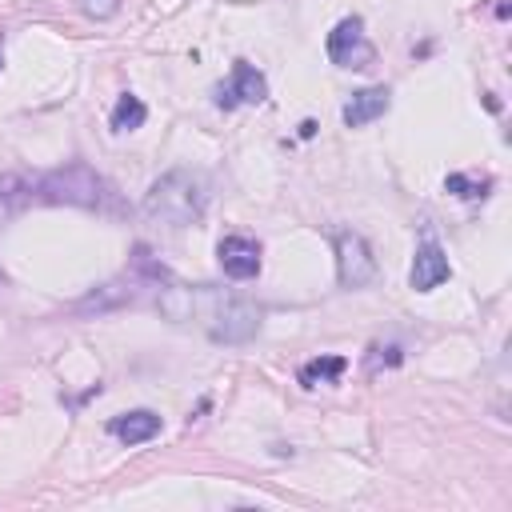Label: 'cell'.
Segmentation results:
<instances>
[{
  "label": "cell",
  "mask_w": 512,
  "mask_h": 512,
  "mask_svg": "<svg viewBox=\"0 0 512 512\" xmlns=\"http://www.w3.org/2000/svg\"><path fill=\"white\" fill-rule=\"evenodd\" d=\"M0 64H4V36H0Z\"/></svg>",
  "instance_id": "19"
},
{
  "label": "cell",
  "mask_w": 512,
  "mask_h": 512,
  "mask_svg": "<svg viewBox=\"0 0 512 512\" xmlns=\"http://www.w3.org/2000/svg\"><path fill=\"white\" fill-rule=\"evenodd\" d=\"M344 368H348V360H344V356H316V360L300 364V384H304V388L332 384V380H340V376H344Z\"/></svg>",
  "instance_id": "12"
},
{
  "label": "cell",
  "mask_w": 512,
  "mask_h": 512,
  "mask_svg": "<svg viewBox=\"0 0 512 512\" xmlns=\"http://www.w3.org/2000/svg\"><path fill=\"white\" fill-rule=\"evenodd\" d=\"M144 120H148V108H144V100H140V96H132V92H124V96L116 100L112 116H108L112 132H132V128H140Z\"/></svg>",
  "instance_id": "13"
},
{
  "label": "cell",
  "mask_w": 512,
  "mask_h": 512,
  "mask_svg": "<svg viewBox=\"0 0 512 512\" xmlns=\"http://www.w3.org/2000/svg\"><path fill=\"white\" fill-rule=\"evenodd\" d=\"M388 104H392V92L384 88V84H372V88H360V92H352V100L344 104V124L348 128H364V124H372V120H380L384 112H388Z\"/></svg>",
  "instance_id": "9"
},
{
  "label": "cell",
  "mask_w": 512,
  "mask_h": 512,
  "mask_svg": "<svg viewBox=\"0 0 512 512\" xmlns=\"http://www.w3.org/2000/svg\"><path fill=\"white\" fill-rule=\"evenodd\" d=\"M144 216L152 224H164V228H188L204 216L208 208V180L200 172H188V168H172L164 172L160 180H152V188L144 192Z\"/></svg>",
  "instance_id": "1"
},
{
  "label": "cell",
  "mask_w": 512,
  "mask_h": 512,
  "mask_svg": "<svg viewBox=\"0 0 512 512\" xmlns=\"http://www.w3.org/2000/svg\"><path fill=\"white\" fill-rule=\"evenodd\" d=\"M268 100V80L260 68H252L248 60L232 64V80L216 88V104L220 108H236V104H264Z\"/></svg>",
  "instance_id": "6"
},
{
  "label": "cell",
  "mask_w": 512,
  "mask_h": 512,
  "mask_svg": "<svg viewBox=\"0 0 512 512\" xmlns=\"http://www.w3.org/2000/svg\"><path fill=\"white\" fill-rule=\"evenodd\" d=\"M376 56L372 40L364 36V20L360 16H344L332 32H328V60L340 68H368Z\"/></svg>",
  "instance_id": "4"
},
{
  "label": "cell",
  "mask_w": 512,
  "mask_h": 512,
  "mask_svg": "<svg viewBox=\"0 0 512 512\" xmlns=\"http://www.w3.org/2000/svg\"><path fill=\"white\" fill-rule=\"evenodd\" d=\"M488 188H492L488 176H464V172L444 176V192H452V196H460V200H484Z\"/></svg>",
  "instance_id": "14"
},
{
  "label": "cell",
  "mask_w": 512,
  "mask_h": 512,
  "mask_svg": "<svg viewBox=\"0 0 512 512\" xmlns=\"http://www.w3.org/2000/svg\"><path fill=\"white\" fill-rule=\"evenodd\" d=\"M36 192L44 204H72V208H100L104 204V180L80 160L44 172Z\"/></svg>",
  "instance_id": "2"
},
{
  "label": "cell",
  "mask_w": 512,
  "mask_h": 512,
  "mask_svg": "<svg viewBox=\"0 0 512 512\" xmlns=\"http://www.w3.org/2000/svg\"><path fill=\"white\" fill-rule=\"evenodd\" d=\"M256 332H260V308L256 304L236 300V296L224 300V304H216L212 324H208V336L212 340H220V344H244Z\"/></svg>",
  "instance_id": "5"
},
{
  "label": "cell",
  "mask_w": 512,
  "mask_h": 512,
  "mask_svg": "<svg viewBox=\"0 0 512 512\" xmlns=\"http://www.w3.org/2000/svg\"><path fill=\"white\" fill-rule=\"evenodd\" d=\"M136 292L132 288H124V284H104L100 292H92V296H84L80 304H76V312H100V308H112V304H124V300H132Z\"/></svg>",
  "instance_id": "15"
},
{
  "label": "cell",
  "mask_w": 512,
  "mask_h": 512,
  "mask_svg": "<svg viewBox=\"0 0 512 512\" xmlns=\"http://www.w3.org/2000/svg\"><path fill=\"white\" fill-rule=\"evenodd\" d=\"M196 288H184V284H168L164 292H160V312L172 320V324H184V320H192V312H196Z\"/></svg>",
  "instance_id": "11"
},
{
  "label": "cell",
  "mask_w": 512,
  "mask_h": 512,
  "mask_svg": "<svg viewBox=\"0 0 512 512\" xmlns=\"http://www.w3.org/2000/svg\"><path fill=\"white\" fill-rule=\"evenodd\" d=\"M4 212H8V204H4V196H0V220H4Z\"/></svg>",
  "instance_id": "18"
},
{
  "label": "cell",
  "mask_w": 512,
  "mask_h": 512,
  "mask_svg": "<svg viewBox=\"0 0 512 512\" xmlns=\"http://www.w3.org/2000/svg\"><path fill=\"white\" fill-rule=\"evenodd\" d=\"M216 256L232 280H252L260 272V244L252 236H224L216 244Z\"/></svg>",
  "instance_id": "7"
},
{
  "label": "cell",
  "mask_w": 512,
  "mask_h": 512,
  "mask_svg": "<svg viewBox=\"0 0 512 512\" xmlns=\"http://www.w3.org/2000/svg\"><path fill=\"white\" fill-rule=\"evenodd\" d=\"M492 12H496L500 20H508V0H496V4H492Z\"/></svg>",
  "instance_id": "17"
},
{
  "label": "cell",
  "mask_w": 512,
  "mask_h": 512,
  "mask_svg": "<svg viewBox=\"0 0 512 512\" xmlns=\"http://www.w3.org/2000/svg\"><path fill=\"white\" fill-rule=\"evenodd\" d=\"M448 276H452V264H448L444 248H440L436 240H424V244L416 248V260H412L408 284H412L416 292H432V288H440Z\"/></svg>",
  "instance_id": "8"
},
{
  "label": "cell",
  "mask_w": 512,
  "mask_h": 512,
  "mask_svg": "<svg viewBox=\"0 0 512 512\" xmlns=\"http://www.w3.org/2000/svg\"><path fill=\"white\" fill-rule=\"evenodd\" d=\"M108 432L120 440V444H144L152 436H160V416L152 408H132V412H120L108 420Z\"/></svg>",
  "instance_id": "10"
},
{
  "label": "cell",
  "mask_w": 512,
  "mask_h": 512,
  "mask_svg": "<svg viewBox=\"0 0 512 512\" xmlns=\"http://www.w3.org/2000/svg\"><path fill=\"white\" fill-rule=\"evenodd\" d=\"M80 12L92 20H112L120 12V0H80Z\"/></svg>",
  "instance_id": "16"
},
{
  "label": "cell",
  "mask_w": 512,
  "mask_h": 512,
  "mask_svg": "<svg viewBox=\"0 0 512 512\" xmlns=\"http://www.w3.org/2000/svg\"><path fill=\"white\" fill-rule=\"evenodd\" d=\"M332 248H336V280L344 288H364L372 276H376V260H372V248L360 232H336L332 236Z\"/></svg>",
  "instance_id": "3"
}]
</instances>
